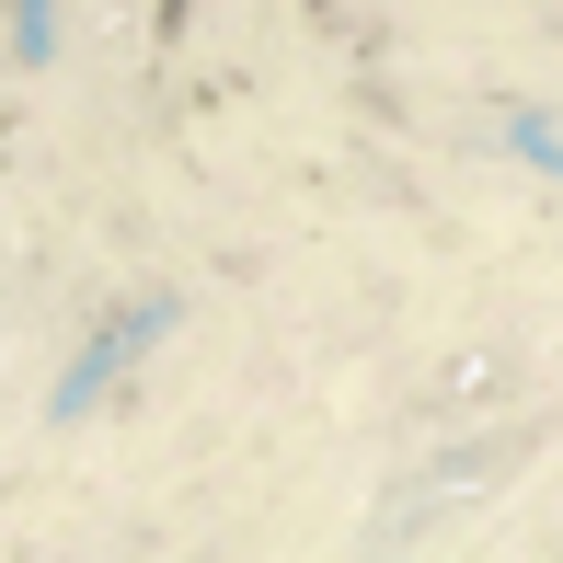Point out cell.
Wrapping results in <instances>:
<instances>
[{"instance_id": "cell-1", "label": "cell", "mask_w": 563, "mask_h": 563, "mask_svg": "<svg viewBox=\"0 0 563 563\" xmlns=\"http://www.w3.org/2000/svg\"><path fill=\"white\" fill-rule=\"evenodd\" d=\"M173 322H185V299H173V288H162V299H139L126 322H104V334H92L81 356H69V379H58V415H92V402H104L115 379H126V368H139L150 345L173 334Z\"/></svg>"}, {"instance_id": "cell-2", "label": "cell", "mask_w": 563, "mask_h": 563, "mask_svg": "<svg viewBox=\"0 0 563 563\" xmlns=\"http://www.w3.org/2000/svg\"><path fill=\"white\" fill-rule=\"evenodd\" d=\"M46 46H58V12H46V0H12V58H46Z\"/></svg>"}, {"instance_id": "cell-3", "label": "cell", "mask_w": 563, "mask_h": 563, "mask_svg": "<svg viewBox=\"0 0 563 563\" xmlns=\"http://www.w3.org/2000/svg\"><path fill=\"white\" fill-rule=\"evenodd\" d=\"M506 139H518V162H541V173H563V126H552V115H518V126H506Z\"/></svg>"}]
</instances>
